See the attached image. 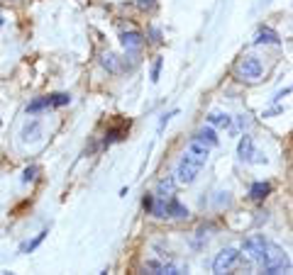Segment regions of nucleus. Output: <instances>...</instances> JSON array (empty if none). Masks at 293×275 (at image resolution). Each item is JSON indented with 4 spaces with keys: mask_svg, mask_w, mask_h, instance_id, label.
<instances>
[{
    "mask_svg": "<svg viewBox=\"0 0 293 275\" xmlns=\"http://www.w3.org/2000/svg\"><path fill=\"white\" fill-rule=\"evenodd\" d=\"M259 263H262V271L269 275H279L284 273V271H289L291 268V261H289V253L286 251H281L279 246H266L264 251V256L259 258Z\"/></svg>",
    "mask_w": 293,
    "mask_h": 275,
    "instance_id": "2",
    "label": "nucleus"
},
{
    "mask_svg": "<svg viewBox=\"0 0 293 275\" xmlns=\"http://www.w3.org/2000/svg\"><path fill=\"white\" fill-rule=\"evenodd\" d=\"M266 246H269V241L264 239L262 234H254V236H249V239L244 241L242 251H244V256H247L249 261H259L264 256V251H266Z\"/></svg>",
    "mask_w": 293,
    "mask_h": 275,
    "instance_id": "5",
    "label": "nucleus"
},
{
    "mask_svg": "<svg viewBox=\"0 0 293 275\" xmlns=\"http://www.w3.org/2000/svg\"><path fill=\"white\" fill-rule=\"evenodd\" d=\"M174 190H176V178H164L161 183H159V188H156V195L161 197V200H169V197H174Z\"/></svg>",
    "mask_w": 293,
    "mask_h": 275,
    "instance_id": "13",
    "label": "nucleus"
},
{
    "mask_svg": "<svg viewBox=\"0 0 293 275\" xmlns=\"http://www.w3.org/2000/svg\"><path fill=\"white\" fill-rule=\"evenodd\" d=\"M37 173H39V168H37V165H29V168H25V173H22V183L34 180V178H37Z\"/></svg>",
    "mask_w": 293,
    "mask_h": 275,
    "instance_id": "23",
    "label": "nucleus"
},
{
    "mask_svg": "<svg viewBox=\"0 0 293 275\" xmlns=\"http://www.w3.org/2000/svg\"><path fill=\"white\" fill-rule=\"evenodd\" d=\"M257 151H254V141L252 137H242L237 144V159L239 161H247V164H257Z\"/></svg>",
    "mask_w": 293,
    "mask_h": 275,
    "instance_id": "7",
    "label": "nucleus"
},
{
    "mask_svg": "<svg viewBox=\"0 0 293 275\" xmlns=\"http://www.w3.org/2000/svg\"><path fill=\"white\" fill-rule=\"evenodd\" d=\"M69 103H71V95L69 93H54V95H49V105L52 108H64Z\"/></svg>",
    "mask_w": 293,
    "mask_h": 275,
    "instance_id": "18",
    "label": "nucleus"
},
{
    "mask_svg": "<svg viewBox=\"0 0 293 275\" xmlns=\"http://www.w3.org/2000/svg\"><path fill=\"white\" fill-rule=\"evenodd\" d=\"M149 39H151V42H156V44H159V42H161V29L151 27V29H149Z\"/></svg>",
    "mask_w": 293,
    "mask_h": 275,
    "instance_id": "24",
    "label": "nucleus"
},
{
    "mask_svg": "<svg viewBox=\"0 0 293 275\" xmlns=\"http://www.w3.org/2000/svg\"><path fill=\"white\" fill-rule=\"evenodd\" d=\"M103 66H105L108 71H113V73L120 71V68H117V56L115 54H103Z\"/></svg>",
    "mask_w": 293,
    "mask_h": 275,
    "instance_id": "21",
    "label": "nucleus"
},
{
    "mask_svg": "<svg viewBox=\"0 0 293 275\" xmlns=\"http://www.w3.org/2000/svg\"><path fill=\"white\" fill-rule=\"evenodd\" d=\"M176 112H178V110H171V112H166V114H164V117H161V122H159V132H161V129H164V127H166V122H169V119H171V117H174Z\"/></svg>",
    "mask_w": 293,
    "mask_h": 275,
    "instance_id": "25",
    "label": "nucleus"
},
{
    "mask_svg": "<svg viewBox=\"0 0 293 275\" xmlns=\"http://www.w3.org/2000/svg\"><path fill=\"white\" fill-rule=\"evenodd\" d=\"M271 193V185L269 183H264V180H257V183H252V188H249V197L254 200V202H262L266 200Z\"/></svg>",
    "mask_w": 293,
    "mask_h": 275,
    "instance_id": "11",
    "label": "nucleus"
},
{
    "mask_svg": "<svg viewBox=\"0 0 293 275\" xmlns=\"http://www.w3.org/2000/svg\"><path fill=\"white\" fill-rule=\"evenodd\" d=\"M47 234H49V231H47V229H42V231H39V234H37V236H34L32 241L22 244V248H20V251H22V253H32L34 248H37L39 244H42V241H44V239H47Z\"/></svg>",
    "mask_w": 293,
    "mask_h": 275,
    "instance_id": "15",
    "label": "nucleus"
},
{
    "mask_svg": "<svg viewBox=\"0 0 293 275\" xmlns=\"http://www.w3.org/2000/svg\"><path fill=\"white\" fill-rule=\"evenodd\" d=\"M234 71H237V76L242 81H259V76H262V61L254 58V56H244V58H239V63H237Z\"/></svg>",
    "mask_w": 293,
    "mask_h": 275,
    "instance_id": "3",
    "label": "nucleus"
},
{
    "mask_svg": "<svg viewBox=\"0 0 293 275\" xmlns=\"http://www.w3.org/2000/svg\"><path fill=\"white\" fill-rule=\"evenodd\" d=\"M166 215L174 217V220H186V217H188V210H186L178 200L169 197V200H166Z\"/></svg>",
    "mask_w": 293,
    "mask_h": 275,
    "instance_id": "12",
    "label": "nucleus"
},
{
    "mask_svg": "<svg viewBox=\"0 0 293 275\" xmlns=\"http://www.w3.org/2000/svg\"><path fill=\"white\" fill-rule=\"evenodd\" d=\"M2 22H5V20H2V15H0V25H2Z\"/></svg>",
    "mask_w": 293,
    "mask_h": 275,
    "instance_id": "29",
    "label": "nucleus"
},
{
    "mask_svg": "<svg viewBox=\"0 0 293 275\" xmlns=\"http://www.w3.org/2000/svg\"><path fill=\"white\" fill-rule=\"evenodd\" d=\"M145 271L154 275H183L188 273V266H176V263H164V261H149L145 263Z\"/></svg>",
    "mask_w": 293,
    "mask_h": 275,
    "instance_id": "6",
    "label": "nucleus"
},
{
    "mask_svg": "<svg viewBox=\"0 0 293 275\" xmlns=\"http://www.w3.org/2000/svg\"><path fill=\"white\" fill-rule=\"evenodd\" d=\"M237 261H239V251L237 248H222L215 256V261H213V271L215 273H227V271H232L237 266Z\"/></svg>",
    "mask_w": 293,
    "mask_h": 275,
    "instance_id": "4",
    "label": "nucleus"
},
{
    "mask_svg": "<svg viewBox=\"0 0 293 275\" xmlns=\"http://www.w3.org/2000/svg\"><path fill=\"white\" fill-rule=\"evenodd\" d=\"M151 205H154V195H145V200H142V207H145L146 212H151Z\"/></svg>",
    "mask_w": 293,
    "mask_h": 275,
    "instance_id": "26",
    "label": "nucleus"
},
{
    "mask_svg": "<svg viewBox=\"0 0 293 275\" xmlns=\"http://www.w3.org/2000/svg\"><path fill=\"white\" fill-rule=\"evenodd\" d=\"M39 134H42V124H39L37 119H34L32 124H25V129H22V139H25V141H29V139H37Z\"/></svg>",
    "mask_w": 293,
    "mask_h": 275,
    "instance_id": "16",
    "label": "nucleus"
},
{
    "mask_svg": "<svg viewBox=\"0 0 293 275\" xmlns=\"http://www.w3.org/2000/svg\"><path fill=\"white\" fill-rule=\"evenodd\" d=\"M161 66H164V58H161V56H156V58H154V63H151V83H159Z\"/></svg>",
    "mask_w": 293,
    "mask_h": 275,
    "instance_id": "20",
    "label": "nucleus"
},
{
    "mask_svg": "<svg viewBox=\"0 0 293 275\" xmlns=\"http://www.w3.org/2000/svg\"><path fill=\"white\" fill-rule=\"evenodd\" d=\"M196 139H198V141H203L205 146H218V144H220V141H218V134H215L210 127H203V129L196 134Z\"/></svg>",
    "mask_w": 293,
    "mask_h": 275,
    "instance_id": "14",
    "label": "nucleus"
},
{
    "mask_svg": "<svg viewBox=\"0 0 293 275\" xmlns=\"http://www.w3.org/2000/svg\"><path fill=\"white\" fill-rule=\"evenodd\" d=\"M254 44H257V47H259V44H281V37H279V32H274V29L262 27L257 32V37H254Z\"/></svg>",
    "mask_w": 293,
    "mask_h": 275,
    "instance_id": "9",
    "label": "nucleus"
},
{
    "mask_svg": "<svg viewBox=\"0 0 293 275\" xmlns=\"http://www.w3.org/2000/svg\"><path fill=\"white\" fill-rule=\"evenodd\" d=\"M208 151H210V146H205L203 141H198V139L193 137V141L188 144V149H186V154H183V159L178 161L176 180L183 183V185L193 183L196 175L201 173V168L205 165V161H208Z\"/></svg>",
    "mask_w": 293,
    "mask_h": 275,
    "instance_id": "1",
    "label": "nucleus"
},
{
    "mask_svg": "<svg viewBox=\"0 0 293 275\" xmlns=\"http://www.w3.org/2000/svg\"><path fill=\"white\" fill-rule=\"evenodd\" d=\"M247 124H249V119H244V114H242V117L237 119V129H244ZM237 129H234V132H237Z\"/></svg>",
    "mask_w": 293,
    "mask_h": 275,
    "instance_id": "28",
    "label": "nucleus"
},
{
    "mask_svg": "<svg viewBox=\"0 0 293 275\" xmlns=\"http://www.w3.org/2000/svg\"><path fill=\"white\" fill-rule=\"evenodd\" d=\"M208 124H213V127H222V129H227V127H232V117L227 114V112H220V110H213L208 114Z\"/></svg>",
    "mask_w": 293,
    "mask_h": 275,
    "instance_id": "10",
    "label": "nucleus"
},
{
    "mask_svg": "<svg viewBox=\"0 0 293 275\" xmlns=\"http://www.w3.org/2000/svg\"><path fill=\"white\" fill-rule=\"evenodd\" d=\"M149 215L161 217V220H164V217H169V215H166V200H161V197H159V200H154V205H151V212H149Z\"/></svg>",
    "mask_w": 293,
    "mask_h": 275,
    "instance_id": "19",
    "label": "nucleus"
},
{
    "mask_svg": "<svg viewBox=\"0 0 293 275\" xmlns=\"http://www.w3.org/2000/svg\"><path fill=\"white\" fill-rule=\"evenodd\" d=\"M47 108H52V105H49V98H37V100H32L27 105V112L29 114H37V112L47 110Z\"/></svg>",
    "mask_w": 293,
    "mask_h": 275,
    "instance_id": "17",
    "label": "nucleus"
},
{
    "mask_svg": "<svg viewBox=\"0 0 293 275\" xmlns=\"http://www.w3.org/2000/svg\"><path fill=\"white\" fill-rule=\"evenodd\" d=\"M122 134H125V132H122L120 127H115V129H108V134H105V139H103V144L108 146V144H113V141H120V139H122Z\"/></svg>",
    "mask_w": 293,
    "mask_h": 275,
    "instance_id": "22",
    "label": "nucleus"
},
{
    "mask_svg": "<svg viewBox=\"0 0 293 275\" xmlns=\"http://www.w3.org/2000/svg\"><path fill=\"white\" fill-rule=\"evenodd\" d=\"M120 42H122L125 52H130V54H135V52H140L145 47V37L140 32H122L120 34Z\"/></svg>",
    "mask_w": 293,
    "mask_h": 275,
    "instance_id": "8",
    "label": "nucleus"
},
{
    "mask_svg": "<svg viewBox=\"0 0 293 275\" xmlns=\"http://www.w3.org/2000/svg\"><path fill=\"white\" fill-rule=\"evenodd\" d=\"M154 2H156V0H137V7H140V10H146V7H151Z\"/></svg>",
    "mask_w": 293,
    "mask_h": 275,
    "instance_id": "27",
    "label": "nucleus"
}]
</instances>
